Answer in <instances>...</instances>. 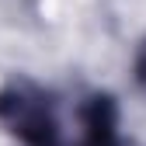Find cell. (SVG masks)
<instances>
[{"label": "cell", "instance_id": "cell-1", "mask_svg": "<svg viewBox=\"0 0 146 146\" xmlns=\"http://www.w3.org/2000/svg\"><path fill=\"white\" fill-rule=\"evenodd\" d=\"M143 77H146V59H143Z\"/></svg>", "mask_w": 146, "mask_h": 146}]
</instances>
